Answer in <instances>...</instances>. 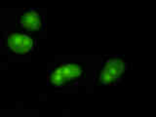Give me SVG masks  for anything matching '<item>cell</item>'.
Wrapping results in <instances>:
<instances>
[{
  "instance_id": "1",
  "label": "cell",
  "mask_w": 156,
  "mask_h": 117,
  "mask_svg": "<svg viewBox=\"0 0 156 117\" xmlns=\"http://www.w3.org/2000/svg\"><path fill=\"white\" fill-rule=\"evenodd\" d=\"M84 72V67L76 62H62L49 73L48 83L56 88L66 87L79 80Z\"/></svg>"
},
{
  "instance_id": "2",
  "label": "cell",
  "mask_w": 156,
  "mask_h": 117,
  "mask_svg": "<svg viewBox=\"0 0 156 117\" xmlns=\"http://www.w3.org/2000/svg\"><path fill=\"white\" fill-rule=\"evenodd\" d=\"M126 71V62L119 58H109L105 62L99 72V80L105 85L118 83Z\"/></svg>"
},
{
  "instance_id": "3",
  "label": "cell",
  "mask_w": 156,
  "mask_h": 117,
  "mask_svg": "<svg viewBox=\"0 0 156 117\" xmlns=\"http://www.w3.org/2000/svg\"><path fill=\"white\" fill-rule=\"evenodd\" d=\"M6 46L13 54L24 55L34 51L36 48V41L26 32L12 31L7 34Z\"/></svg>"
},
{
  "instance_id": "4",
  "label": "cell",
  "mask_w": 156,
  "mask_h": 117,
  "mask_svg": "<svg viewBox=\"0 0 156 117\" xmlns=\"http://www.w3.org/2000/svg\"><path fill=\"white\" fill-rule=\"evenodd\" d=\"M18 22L21 28L27 34L41 31L45 24L44 16L36 9H29L24 11L19 17Z\"/></svg>"
}]
</instances>
